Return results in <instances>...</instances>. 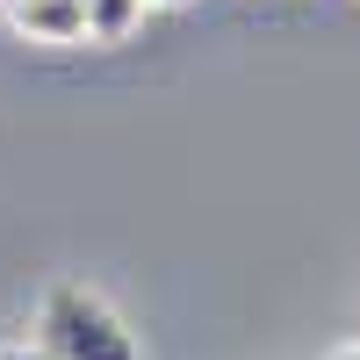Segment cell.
I'll list each match as a JSON object with an SVG mask.
<instances>
[{
	"mask_svg": "<svg viewBox=\"0 0 360 360\" xmlns=\"http://www.w3.org/2000/svg\"><path fill=\"white\" fill-rule=\"evenodd\" d=\"M37 346L51 360H144L137 332L101 303L94 288H79V281L44 288V303H37Z\"/></svg>",
	"mask_w": 360,
	"mask_h": 360,
	"instance_id": "1",
	"label": "cell"
},
{
	"mask_svg": "<svg viewBox=\"0 0 360 360\" xmlns=\"http://www.w3.org/2000/svg\"><path fill=\"white\" fill-rule=\"evenodd\" d=\"M0 360H51L37 339H8V346H0Z\"/></svg>",
	"mask_w": 360,
	"mask_h": 360,
	"instance_id": "4",
	"label": "cell"
},
{
	"mask_svg": "<svg viewBox=\"0 0 360 360\" xmlns=\"http://www.w3.org/2000/svg\"><path fill=\"white\" fill-rule=\"evenodd\" d=\"M324 360H360V339H346V346H332Z\"/></svg>",
	"mask_w": 360,
	"mask_h": 360,
	"instance_id": "5",
	"label": "cell"
},
{
	"mask_svg": "<svg viewBox=\"0 0 360 360\" xmlns=\"http://www.w3.org/2000/svg\"><path fill=\"white\" fill-rule=\"evenodd\" d=\"M144 8H173V0H144Z\"/></svg>",
	"mask_w": 360,
	"mask_h": 360,
	"instance_id": "6",
	"label": "cell"
},
{
	"mask_svg": "<svg viewBox=\"0 0 360 360\" xmlns=\"http://www.w3.org/2000/svg\"><path fill=\"white\" fill-rule=\"evenodd\" d=\"M137 22H144V0H79V29H86V44H123Z\"/></svg>",
	"mask_w": 360,
	"mask_h": 360,
	"instance_id": "3",
	"label": "cell"
},
{
	"mask_svg": "<svg viewBox=\"0 0 360 360\" xmlns=\"http://www.w3.org/2000/svg\"><path fill=\"white\" fill-rule=\"evenodd\" d=\"M0 15H8L29 44H86L79 0H0Z\"/></svg>",
	"mask_w": 360,
	"mask_h": 360,
	"instance_id": "2",
	"label": "cell"
}]
</instances>
